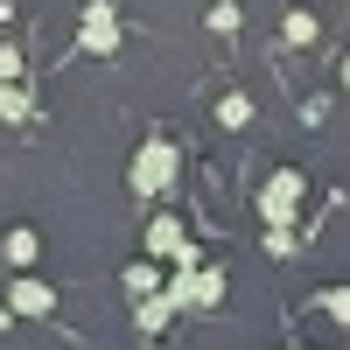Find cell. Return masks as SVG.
<instances>
[{"instance_id": "obj_5", "label": "cell", "mask_w": 350, "mask_h": 350, "mask_svg": "<svg viewBox=\"0 0 350 350\" xmlns=\"http://www.w3.org/2000/svg\"><path fill=\"white\" fill-rule=\"evenodd\" d=\"M84 56H112L120 49V14H112V0H92V8H84Z\"/></svg>"}, {"instance_id": "obj_9", "label": "cell", "mask_w": 350, "mask_h": 350, "mask_svg": "<svg viewBox=\"0 0 350 350\" xmlns=\"http://www.w3.org/2000/svg\"><path fill=\"white\" fill-rule=\"evenodd\" d=\"M280 42H287V49H308V42H315V14H308V8H287V14H280Z\"/></svg>"}, {"instance_id": "obj_12", "label": "cell", "mask_w": 350, "mask_h": 350, "mask_svg": "<svg viewBox=\"0 0 350 350\" xmlns=\"http://www.w3.org/2000/svg\"><path fill=\"white\" fill-rule=\"evenodd\" d=\"M126 295H133V301L154 295V267H148V259H133V267H126Z\"/></svg>"}, {"instance_id": "obj_13", "label": "cell", "mask_w": 350, "mask_h": 350, "mask_svg": "<svg viewBox=\"0 0 350 350\" xmlns=\"http://www.w3.org/2000/svg\"><path fill=\"white\" fill-rule=\"evenodd\" d=\"M315 301H323V315H336V323H350V287H323Z\"/></svg>"}, {"instance_id": "obj_11", "label": "cell", "mask_w": 350, "mask_h": 350, "mask_svg": "<svg viewBox=\"0 0 350 350\" xmlns=\"http://www.w3.org/2000/svg\"><path fill=\"white\" fill-rule=\"evenodd\" d=\"M217 120H224V126H252V98H245V92H224V98H217Z\"/></svg>"}, {"instance_id": "obj_4", "label": "cell", "mask_w": 350, "mask_h": 350, "mask_svg": "<svg viewBox=\"0 0 350 350\" xmlns=\"http://www.w3.org/2000/svg\"><path fill=\"white\" fill-rule=\"evenodd\" d=\"M140 252H148V259H175V267H196V245H189L183 217H154L148 239H140Z\"/></svg>"}, {"instance_id": "obj_6", "label": "cell", "mask_w": 350, "mask_h": 350, "mask_svg": "<svg viewBox=\"0 0 350 350\" xmlns=\"http://www.w3.org/2000/svg\"><path fill=\"white\" fill-rule=\"evenodd\" d=\"M8 308H14V315H49V308H56V287L36 280V273H21V280L8 287Z\"/></svg>"}, {"instance_id": "obj_15", "label": "cell", "mask_w": 350, "mask_h": 350, "mask_svg": "<svg viewBox=\"0 0 350 350\" xmlns=\"http://www.w3.org/2000/svg\"><path fill=\"white\" fill-rule=\"evenodd\" d=\"M211 28H217V36H231V28H239V8H231V0H217V8H211Z\"/></svg>"}, {"instance_id": "obj_8", "label": "cell", "mask_w": 350, "mask_h": 350, "mask_svg": "<svg viewBox=\"0 0 350 350\" xmlns=\"http://www.w3.org/2000/svg\"><path fill=\"white\" fill-rule=\"evenodd\" d=\"M28 112H36V98L21 92V77H0V120H8V126H21Z\"/></svg>"}, {"instance_id": "obj_17", "label": "cell", "mask_w": 350, "mask_h": 350, "mask_svg": "<svg viewBox=\"0 0 350 350\" xmlns=\"http://www.w3.org/2000/svg\"><path fill=\"white\" fill-rule=\"evenodd\" d=\"M343 92H350V56H343Z\"/></svg>"}, {"instance_id": "obj_3", "label": "cell", "mask_w": 350, "mask_h": 350, "mask_svg": "<svg viewBox=\"0 0 350 350\" xmlns=\"http://www.w3.org/2000/svg\"><path fill=\"white\" fill-rule=\"evenodd\" d=\"M168 295H175V308H217L224 301V267H183L168 280Z\"/></svg>"}, {"instance_id": "obj_18", "label": "cell", "mask_w": 350, "mask_h": 350, "mask_svg": "<svg viewBox=\"0 0 350 350\" xmlns=\"http://www.w3.org/2000/svg\"><path fill=\"white\" fill-rule=\"evenodd\" d=\"M154 350H161V343H154Z\"/></svg>"}, {"instance_id": "obj_16", "label": "cell", "mask_w": 350, "mask_h": 350, "mask_svg": "<svg viewBox=\"0 0 350 350\" xmlns=\"http://www.w3.org/2000/svg\"><path fill=\"white\" fill-rule=\"evenodd\" d=\"M0 77H21V49L14 42H0Z\"/></svg>"}, {"instance_id": "obj_14", "label": "cell", "mask_w": 350, "mask_h": 350, "mask_svg": "<svg viewBox=\"0 0 350 350\" xmlns=\"http://www.w3.org/2000/svg\"><path fill=\"white\" fill-rule=\"evenodd\" d=\"M267 252L287 259V252H295V231H287V224H267Z\"/></svg>"}, {"instance_id": "obj_10", "label": "cell", "mask_w": 350, "mask_h": 350, "mask_svg": "<svg viewBox=\"0 0 350 350\" xmlns=\"http://www.w3.org/2000/svg\"><path fill=\"white\" fill-rule=\"evenodd\" d=\"M8 259H14V267L28 273V267H36V259H42V239H36V231H28V224H14V231H8Z\"/></svg>"}, {"instance_id": "obj_2", "label": "cell", "mask_w": 350, "mask_h": 350, "mask_svg": "<svg viewBox=\"0 0 350 350\" xmlns=\"http://www.w3.org/2000/svg\"><path fill=\"white\" fill-rule=\"evenodd\" d=\"M301 196H308V175L301 168H280L267 189H259V217L267 224H295L301 217Z\"/></svg>"}, {"instance_id": "obj_7", "label": "cell", "mask_w": 350, "mask_h": 350, "mask_svg": "<svg viewBox=\"0 0 350 350\" xmlns=\"http://www.w3.org/2000/svg\"><path fill=\"white\" fill-rule=\"evenodd\" d=\"M168 315H183L168 287H161V295H140V301H133V323H140V336H161V329H168Z\"/></svg>"}, {"instance_id": "obj_1", "label": "cell", "mask_w": 350, "mask_h": 350, "mask_svg": "<svg viewBox=\"0 0 350 350\" xmlns=\"http://www.w3.org/2000/svg\"><path fill=\"white\" fill-rule=\"evenodd\" d=\"M175 175H183V154H175V140H140V154H133V168H126V183H133V196H168L175 189Z\"/></svg>"}]
</instances>
